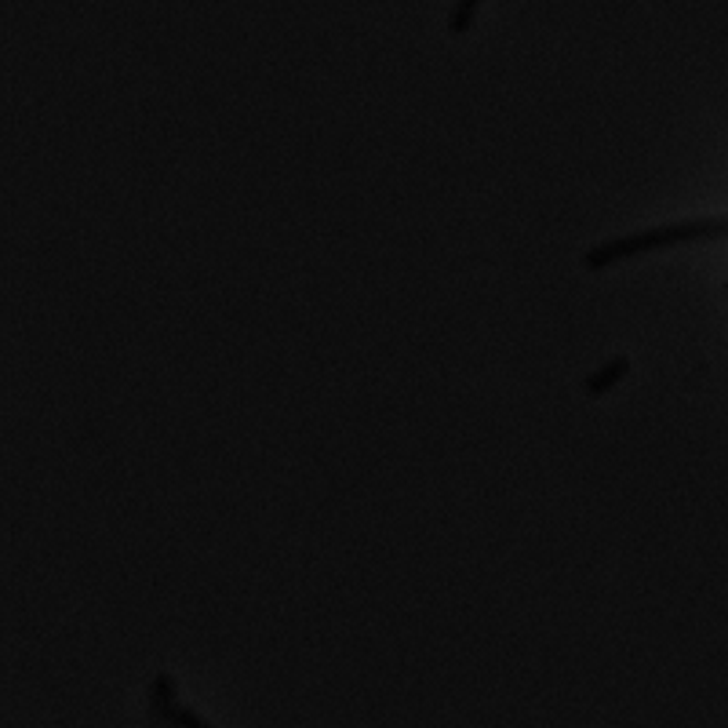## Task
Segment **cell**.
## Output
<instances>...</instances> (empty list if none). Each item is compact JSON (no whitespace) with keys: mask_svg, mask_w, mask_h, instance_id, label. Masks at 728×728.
<instances>
[{"mask_svg":"<svg viewBox=\"0 0 728 728\" xmlns=\"http://www.w3.org/2000/svg\"><path fill=\"white\" fill-rule=\"evenodd\" d=\"M725 292H728V284H725Z\"/></svg>","mask_w":728,"mask_h":728,"instance_id":"cell-4","label":"cell"},{"mask_svg":"<svg viewBox=\"0 0 728 728\" xmlns=\"http://www.w3.org/2000/svg\"><path fill=\"white\" fill-rule=\"evenodd\" d=\"M725 233H728V219H699V222H685V226H663V230L631 237V241L605 245L601 252L586 256V267H601V262H609V259H620V256H631V252H645V248L693 241V237H725Z\"/></svg>","mask_w":728,"mask_h":728,"instance_id":"cell-1","label":"cell"},{"mask_svg":"<svg viewBox=\"0 0 728 728\" xmlns=\"http://www.w3.org/2000/svg\"><path fill=\"white\" fill-rule=\"evenodd\" d=\"M477 8H481V0H459V4L451 8V22H448L451 33H467L474 15H477Z\"/></svg>","mask_w":728,"mask_h":728,"instance_id":"cell-3","label":"cell"},{"mask_svg":"<svg viewBox=\"0 0 728 728\" xmlns=\"http://www.w3.org/2000/svg\"><path fill=\"white\" fill-rule=\"evenodd\" d=\"M626 368H631V364H626V357L609 361L597 375H590V379H586V394H590V397L605 394V386H616V383L623 379V375H626Z\"/></svg>","mask_w":728,"mask_h":728,"instance_id":"cell-2","label":"cell"}]
</instances>
